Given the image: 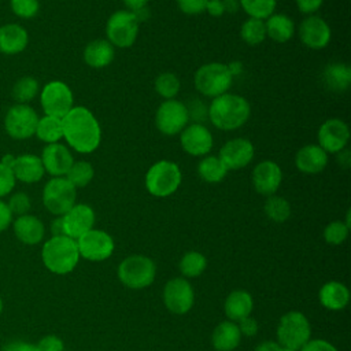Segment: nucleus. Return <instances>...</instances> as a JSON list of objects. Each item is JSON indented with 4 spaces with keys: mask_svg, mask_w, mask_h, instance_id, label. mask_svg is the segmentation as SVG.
<instances>
[{
    "mask_svg": "<svg viewBox=\"0 0 351 351\" xmlns=\"http://www.w3.org/2000/svg\"><path fill=\"white\" fill-rule=\"evenodd\" d=\"M63 138L67 145L80 154L96 151L101 141L99 121L84 106H74L63 118Z\"/></svg>",
    "mask_w": 351,
    "mask_h": 351,
    "instance_id": "obj_1",
    "label": "nucleus"
},
{
    "mask_svg": "<svg viewBox=\"0 0 351 351\" xmlns=\"http://www.w3.org/2000/svg\"><path fill=\"white\" fill-rule=\"evenodd\" d=\"M251 115L248 100L240 95L223 93L214 97L207 107V118L219 130H236L241 128Z\"/></svg>",
    "mask_w": 351,
    "mask_h": 351,
    "instance_id": "obj_2",
    "label": "nucleus"
},
{
    "mask_svg": "<svg viewBox=\"0 0 351 351\" xmlns=\"http://www.w3.org/2000/svg\"><path fill=\"white\" fill-rule=\"evenodd\" d=\"M44 266L53 274H67L75 269L80 261L77 241L69 236H52L41 250Z\"/></svg>",
    "mask_w": 351,
    "mask_h": 351,
    "instance_id": "obj_3",
    "label": "nucleus"
},
{
    "mask_svg": "<svg viewBox=\"0 0 351 351\" xmlns=\"http://www.w3.org/2000/svg\"><path fill=\"white\" fill-rule=\"evenodd\" d=\"M232 82L233 74L230 67L219 62H210L200 66L193 75L196 90L211 99L226 93L232 86Z\"/></svg>",
    "mask_w": 351,
    "mask_h": 351,
    "instance_id": "obj_4",
    "label": "nucleus"
},
{
    "mask_svg": "<svg viewBox=\"0 0 351 351\" xmlns=\"http://www.w3.org/2000/svg\"><path fill=\"white\" fill-rule=\"evenodd\" d=\"M182 180L180 166L171 160L155 162L145 174V188L155 197H167L173 195Z\"/></svg>",
    "mask_w": 351,
    "mask_h": 351,
    "instance_id": "obj_5",
    "label": "nucleus"
},
{
    "mask_svg": "<svg viewBox=\"0 0 351 351\" xmlns=\"http://www.w3.org/2000/svg\"><path fill=\"white\" fill-rule=\"evenodd\" d=\"M119 281L130 289H143L149 287L156 276L154 261L145 255H130L125 258L117 270Z\"/></svg>",
    "mask_w": 351,
    "mask_h": 351,
    "instance_id": "obj_6",
    "label": "nucleus"
},
{
    "mask_svg": "<svg viewBox=\"0 0 351 351\" xmlns=\"http://www.w3.org/2000/svg\"><path fill=\"white\" fill-rule=\"evenodd\" d=\"M311 336V326L307 317L300 311L285 313L277 326V343L284 348L299 351Z\"/></svg>",
    "mask_w": 351,
    "mask_h": 351,
    "instance_id": "obj_7",
    "label": "nucleus"
},
{
    "mask_svg": "<svg viewBox=\"0 0 351 351\" xmlns=\"http://www.w3.org/2000/svg\"><path fill=\"white\" fill-rule=\"evenodd\" d=\"M44 207L55 217H62L77 203V188L66 177H52L43 189Z\"/></svg>",
    "mask_w": 351,
    "mask_h": 351,
    "instance_id": "obj_8",
    "label": "nucleus"
},
{
    "mask_svg": "<svg viewBox=\"0 0 351 351\" xmlns=\"http://www.w3.org/2000/svg\"><path fill=\"white\" fill-rule=\"evenodd\" d=\"M138 19L134 12L128 10L115 11L106 23L107 41L112 47L128 48L134 44L138 36Z\"/></svg>",
    "mask_w": 351,
    "mask_h": 351,
    "instance_id": "obj_9",
    "label": "nucleus"
},
{
    "mask_svg": "<svg viewBox=\"0 0 351 351\" xmlns=\"http://www.w3.org/2000/svg\"><path fill=\"white\" fill-rule=\"evenodd\" d=\"M40 103L45 115L63 118L74 107V96L66 82L53 80L43 86Z\"/></svg>",
    "mask_w": 351,
    "mask_h": 351,
    "instance_id": "obj_10",
    "label": "nucleus"
},
{
    "mask_svg": "<svg viewBox=\"0 0 351 351\" xmlns=\"http://www.w3.org/2000/svg\"><path fill=\"white\" fill-rule=\"evenodd\" d=\"M38 115L29 104L15 103L8 108L4 117V129L14 140H26L34 136Z\"/></svg>",
    "mask_w": 351,
    "mask_h": 351,
    "instance_id": "obj_11",
    "label": "nucleus"
},
{
    "mask_svg": "<svg viewBox=\"0 0 351 351\" xmlns=\"http://www.w3.org/2000/svg\"><path fill=\"white\" fill-rule=\"evenodd\" d=\"M80 258L100 262L110 258L114 252L115 244L112 237L101 229H90L77 240Z\"/></svg>",
    "mask_w": 351,
    "mask_h": 351,
    "instance_id": "obj_12",
    "label": "nucleus"
},
{
    "mask_svg": "<svg viewBox=\"0 0 351 351\" xmlns=\"http://www.w3.org/2000/svg\"><path fill=\"white\" fill-rule=\"evenodd\" d=\"M189 117L182 101L170 99L160 103L155 114V125L162 134L174 136L188 125Z\"/></svg>",
    "mask_w": 351,
    "mask_h": 351,
    "instance_id": "obj_13",
    "label": "nucleus"
},
{
    "mask_svg": "<svg viewBox=\"0 0 351 351\" xmlns=\"http://www.w3.org/2000/svg\"><path fill=\"white\" fill-rule=\"evenodd\" d=\"M163 303L173 314L188 313L195 303V292L191 282L184 277L169 280L163 289Z\"/></svg>",
    "mask_w": 351,
    "mask_h": 351,
    "instance_id": "obj_14",
    "label": "nucleus"
},
{
    "mask_svg": "<svg viewBox=\"0 0 351 351\" xmlns=\"http://www.w3.org/2000/svg\"><path fill=\"white\" fill-rule=\"evenodd\" d=\"M350 141V128L340 118L326 119L318 129V145L326 154H337Z\"/></svg>",
    "mask_w": 351,
    "mask_h": 351,
    "instance_id": "obj_15",
    "label": "nucleus"
},
{
    "mask_svg": "<svg viewBox=\"0 0 351 351\" xmlns=\"http://www.w3.org/2000/svg\"><path fill=\"white\" fill-rule=\"evenodd\" d=\"M180 144L182 149L192 156L208 155L214 145L211 132L200 122L186 125L180 134Z\"/></svg>",
    "mask_w": 351,
    "mask_h": 351,
    "instance_id": "obj_16",
    "label": "nucleus"
},
{
    "mask_svg": "<svg viewBox=\"0 0 351 351\" xmlns=\"http://www.w3.org/2000/svg\"><path fill=\"white\" fill-rule=\"evenodd\" d=\"M300 41L311 49H322L330 41V27L318 15H307L299 25L298 29Z\"/></svg>",
    "mask_w": 351,
    "mask_h": 351,
    "instance_id": "obj_17",
    "label": "nucleus"
},
{
    "mask_svg": "<svg viewBox=\"0 0 351 351\" xmlns=\"http://www.w3.org/2000/svg\"><path fill=\"white\" fill-rule=\"evenodd\" d=\"M62 223L64 236L77 240L88 230L93 229L95 211L88 204L75 203L67 213L62 215Z\"/></svg>",
    "mask_w": 351,
    "mask_h": 351,
    "instance_id": "obj_18",
    "label": "nucleus"
},
{
    "mask_svg": "<svg viewBox=\"0 0 351 351\" xmlns=\"http://www.w3.org/2000/svg\"><path fill=\"white\" fill-rule=\"evenodd\" d=\"M255 149L248 138L237 137L226 141L221 149L218 158L228 170H237L245 167L254 158Z\"/></svg>",
    "mask_w": 351,
    "mask_h": 351,
    "instance_id": "obj_19",
    "label": "nucleus"
},
{
    "mask_svg": "<svg viewBox=\"0 0 351 351\" xmlns=\"http://www.w3.org/2000/svg\"><path fill=\"white\" fill-rule=\"evenodd\" d=\"M254 189L263 196L276 195L282 181V171L280 166L273 160L259 162L251 174Z\"/></svg>",
    "mask_w": 351,
    "mask_h": 351,
    "instance_id": "obj_20",
    "label": "nucleus"
},
{
    "mask_svg": "<svg viewBox=\"0 0 351 351\" xmlns=\"http://www.w3.org/2000/svg\"><path fill=\"white\" fill-rule=\"evenodd\" d=\"M40 158L45 173L51 174L52 177H64L74 163V158L69 147L60 143L47 144Z\"/></svg>",
    "mask_w": 351,
    "mask_h": 351,
    "instance_id": "obj_21",
    "label": "nucleus"
},
{
    "mask_svg": "<svg viewBox=\"0 0 351 351\" xmlns=\"http://www.w3.org/2000/svg\"><path fill=\"white\" fill-rule=\"evenodd\" d=\"M10 167L15 180L23 184L38 182L45 174L41 158L34 154H22L14 156Z\"/></svg>",
    "mask_w": 351,
    "mask_h": 351,
    "instance_id": "obj_22",
    "label": "nucleus"
},
{
    "mask_svg": "<svg viewBox=\"0 0 351 351\" xmlns=\"http://www.w3.org/2000/svg\"><path fill=\"white\" fill-rule=\"evenodd\" d=\"M12 229L16 239L26 245H36L44 240L45 226L43 221L32 214L19 215L12 221Z\"/></svg>",
    "mask_w": 351,
    "mask_h": 351,
    "instance_id": "obj_23",
    "label": "nucleus"
},
{
    "mask_svg": "<svg viewBox=\"0 0 351 351\" xmlns=\"http://www.w3.org/2000/svg\"><path fill=\"white\" fill-rule=\"evenodd\" d=\"M295 165L300 173L317 174L326 167L328 154L318 144H307L296 152Z\"/></svg>",
    "mask_w": 351,
    "mask_h": 351,
    "instance_id": "obj_24",
    "label": "nucleus"
},
{
    "mask_svg": "<svg viewBox=\"0 0 351 351\" xmlns=\"http://www.w3.org/2000/svg\"><path fill=\"white\" fill-rule=\"evenodd\" d=\"M29 34L18 23H5L0 26V52L4 55H16L26 49Z\"/></svg>",
    "mask_w": 351,
    "mask_h": 351,
    "instance_id": "obj_25",
    "label": "nucleus"
},
{
    "mask_svg": "<svg viewBox=\"0 0 351 351\" xmlns=\"http://www.w3.org/2000/svg\"><path fill=\"white\" fill-rule=\"evenodd\" d=\"M318 298L325 308L340 311L346 308L350 302V291L340 281H328L321 287Z\"/></svg>",
    "mask_w": 351,
    "mask_h": 351,
    "instance_id": "obj_26",
    "label": "nucleus"
},
{
    "mask_svg": "<svg viewBox=\"0 0 351 351\" xmlns=\"http://www.w3.org/2000/svg\"><path fill=\"white\" fill-rule=\"evenodd\" d=\"M254 308V300L250 292L244 289H236L230 292L223 304L225 314L229 321L239 322L240 319L251 315Z\"/></svg>",
    "mask_w": 351,
    "mask_h": 351,
    "instance_id": "obj_27",
    "label": "nucleus"
},
{
    "mask_svg": "<svg viewBox=\"0 0 351 351\" xmlns=\"http://www.w3.org/2000/svg\"><path fill=\"white\" fill-rule=\"evenodd\" d=\"M241 341L239 326L233 321H222L213 332L211 343L217 351H233Z\"/></svg>",
    "mask_w": 351,
    "mask_h": 351,
    "instance_id": "obj_28",
    "label": "nucleus"
},
{
    "mask_svg": "<svg viewBox=\"0 0 351 351\" xmlns=\"http://www.w3.org/2000/svg\"><path fill=\"white\" fill-rule=\"evenodd\" d=\"M322 84L332 92H344L351 82V69L346 63H329L321 74Z\"/></svg>",
    "mask_w": 351,
    "mask_h": 351,
    "instance_id": "obj_29",
    "label": "nucleus"
},
{
    "mask_svg": "<svg viewBox=\"0 0 351 351\" xmlns=\"http://www.w3.org/2000/svg\"><path fill=\"white\" fill-rule=\"evenodd\" d=\"M114 55V47L103 38H97L88 43L82 53L84 62L93 69H101L108 66L112 62Z\"/></svg>",
    "mask_w": 351,
    "mask_h": 351,
    "instance_id": "obj_30",
    "label": "nucleus"
},
{
    "mask_svg": "<svg viewBox=\"0 0 351 351\" xmlns=\"http://www.w3.org/2000/svg\"><path fill=\"white\" fill-rule=\"evenodd\" d=\"M266 37L276 43H287L295 34V23L285 14H271L266 22Z\"/></svg>",
    "mask_w": 351,
    "mask_h": 351,
    "instance_id": "obj_31",
    "label": "nucleus"
},
{
    "mask_svg": "<svg viewBox=\"0 0 351 351\" xmlns=\"http://www.w3.org/2000/svg\"><path fill=\"white\" fill-rule=\"evenodd\" d=\"M228 171L229 170L215 155H204L197 165V174L203 181L210 184L221 182L226 177Z\"/></svg>",
    "mask_w": 351,
    "mask_h": 351,
    "instance_id": "obj_32",
    "label": "nucleus"
},
{
    "mask_svg": "<svg viewBox=\"0 0 351 351\" xmlns=\"http://www.w3.org/2000/svg\"><path fill=\"white\" fill-rule=\"evenodd\" d=\"M34 136H37L38 140L47 144L59 143L63 138L62 118H56L51 115H44L38 118Z\"/></svg>",
    "mask_w": 351,
    "mask_h": 351,
    "instance_id": "obj_33",
    "label": "nucleus"
},
{
    "mask_svg": "<svg viewBox=\"0 0 351 351\" xmlns=\"http://www.w3.org/2000/svg\"><path fill=\"white\" fill-rule=\"evenodd\" d=\"M178 267H180V271L184 276V278L199 277L207 267V259L202 252L188 251L180 259Z\"/></svg>",
    "mask_w": 351,
    "mask_h": 351,
    "instance_id": "obj_34",
    "label": "nucleus"
},
{
    "mask_svg": "<svg viewBox=\"0 0 351 351\" xmlns=\"http://www.w3.org/2000/svg\"><path fill=\"white\" fill-rule=\"evenodd\" d=\"M38 92H40L38 81L34 77L25 75L14 84L11 95H12V99L15 100V103L27 104L38 95Z\"/></svg>",
    "mask_w": 351,
    "mask_h": 351,
    "instance_id": "obj_35",
    "label": "nucleus"
},
{
    "mask_svg": "<svg viewBox=\"0 0 351 351\" xmlns=\"http://www.w3.org/2000/svg\"><path fill=\"white\" fill-rule=\"evenodd\" d=\"M263 211L269 219H271L273 222H277V223L285 222L291 217L289 202L277 195L267 196V199L263 204Z\"/></svg>",
    "mask_w": 351,
    "mask_h": 351,
    "instance_id": "obj_36",
    "label": "nucleus"
},
{
    "mask_svg": "<svg viewBox=\"0 0 351 351\" xmlns=\"http://www.w3.org/2000/svg\"><path fill=\"white\" fill-rule=\"evenodd\" d=\"M240 37L248 45H258L266 38L265 21L256 18H248L240 29Z\"/></svg>",
    "mask_w": 351,
    "mask_h": 351,
    "instance_id": "obj_37",
    "label": "nucleus"
},
{
    "mask_svg": "<svg viewBox=\"0 0 351 351\" xmlns=\"http://www.w3.org/2000/svg\"><path fill=\"white\" fill-rule=\"evenodd\" d=\"M95 176L93 166L86 160H74L71 167L69 169L67 174L64 176L75 188L86 186Z\"/></svg>",
    "mask_w": 351,
    "mask_h": 351,
    "instance_id": "obj_38",
    "label": "nucleus"
},
{
    "mask_svg": "<svg viewBox=\"0 0 351 351\" xmlns=\"http://www.w3.org/2000/svg\"><path fill=\"white\" fill-rule=\"evenodd\" d=\"M240 7L245 11L250 18L256 19H267L271 14H274L276 0H239Z\"/></svg>",
    "mask_w": 351,
    "mask_h": 351,
    "instance_id": "obj_39",
    "label": "nucleus"
},
{
    "mask_svg": "<svg viewBox=\"0 0 351 351\" xmlns=\"http://www.w3.org/2000/svg\"><path fill=\"white\" fill-rule=\"evenodd\" d=\"M154 85H155V90L159 96H162L165 100H170L177 96V93L180 92L181 84L176 74H173L170 71H165L156 77Z\"/></svg>",
    "mask_w": 351,
    "mask_h": 351,
    "instance_id": "obj_40",
    "label": "nucleus"
},
{
    "mask_svg": "<svg viewBox=\"0 0 351 351\" xmlns=\"http://www.w3.org/2000/svg\"><path fill=\"white\" fill-rule=\"evenodd\" d=\"M350 226L346 225L343 221H333L328 223L324 229V239L328 244L332 245H339L346 241L348 237Z\"/></svg>",
    "mask_w": 351,
    "mask_h": 351,
    "instance_id": "obj_41",
    "label": "nucleus"
},
{
    "mask_svg": "<svg viewBox=\"0 0 351 351\" xmlns=\"http://www.w3.org/2000/svg\"><path fill=\"white\" fill-rule=\"evenodd\" d=\"M10 5L11 11L22 19L34 18L40 10L38 0H10Z\"/></svg>",
    "mask_w": 351,
    "mask_h": 351,
    "instance_id": "obj_42",
    "label": "nucleus"
},
{
    "mask_svg": "<svg viewBox=\"0 0 351 351\" xmlns=\"http://www.w3.org/2000/svg\"><path fill=\"white\" fill-rule=\"evenodd\" d=\"M7 206L11 211L12 215H25V214H29V210L32 207V202H30V197L27 193L25 192H14L8 202H7Z\"/></svg>",
    "mask_w": 351,
    "mask_h": 351,
    "instance_id": "obj_43",
    "label": "nucleus"
},
{
    "mask_svg": "<svg viewBox=\"0 0 351 351\" xmlns=\"http://www.w3.org/2000/svg\"><path fill=\"white\" fill-rule=\"evenodd\" d=\"M15 177L12 174V170L8 165L4 162H0V199L10 195L15 186Z\"/></svg>",
    "mask_w": 351,
    "mask_h": 351,
    "instance_id": "obj_44",
    "label": "nucleus"
},
{
    "mask_svg": "<svg viewBox=\"0 0 351 351\" xmlns=\"http://www.w3.org/2000/svg\"><path fill=\"white\" fill-rule=\"evenodd\" d=\"M37 351H64V344L60 337L55 335H47L36 344Z\"/></svg>",
    "mask_w": 351,
    "mask_h": 351,
    "instance_id": "obj_45",
    "label": "nucleus"
},
{
    "mask_svg": "<svg viewBox=\"0 0 351 351\" xmlns=\"http://www.w3.org/2000/svg\"><path fill=\"white\" fill-rule=\"evenodd\" d=\"M181 12L186 15H197L206 11L207 0H176Z\"/></svg>",
    "mask_w": 351,
    "mask_h": 351,
    "instance_id": "obj_46",
    "label": "nucleus"
},
{
    "mask_svg": "<svg viewBox=\"0 0 351 351\" xmlns=\"http://www.w3.org/2000/svg\"><path fill=\"white\" fill-rule=\"evenodd\" d=\"M189 104H191V106L185 104L186 111H188V117H189V118H193L195 121H196V119H197V121H203V119L206 118V115H207V107L204 106V103H203L202 100L195 99V100H192Z\"/></svg>",
    "mask_w": 351,
    "mask_h": 351,
    "instance_id": "obj_47",
    "label": "nucleus"
},
{
    "mask_svg": "<svg viewBox=\"0 0 351 351\" xmlns=\"http://www.w3.org/2000/svg\"><path fill=\"white\" fill-rule=\"evenodd\" d=\"M299 351H337V348L324 339H310Z\"/></svg>",
    "mask_w": 351,
    "mask_h": 351,
    "instance_id": "obj_48",
    "label": "nucleus"
},
{
    "mask_svg": "<svg viewBox=\"0 0 351 351\" xmlns=\"http://www.w3.org/2000/svg\"><path fill=\"white\" fill-rule=\"evenodd\" d=\"M239 326V330L241 333V336H255L258 332V322L255 318H252L251 315L240 319L239 322H236Z\"/></svg>",
    "mask_w": 351,
    "mask_h": 351,
    "instance_id": "obj_49",
    "label": "nucleus"
},
{
    "mask_svg": "<svg viewBox=\"0 0 351 351\" xmlns=\"http://www.w3.org/2000/svg\"><path fill=\"white\" fill-rule=\"evenodd\" d=\"M300 12L306 15H313L318 11L324 3V0H295Z\"/></svg>",
    "mask_w": 351,
    "mask_h": 351,
    "instance_id": "obj_50",
    "label": "nucleus"
},
{
    "mask_svg": "<svg viewBox=\"0 0 351 351\" xmlns=\"http://www.w3.org/2000/svg\"><path fill=\"white\" fill-rule=\"evenodd\" d=\"M1 351H37L36 344L23 341V340H12L3 346Z\"/></svg>",
    "mask_w": 351,
    "mask_h": 351,
    "instance_id": "obj_51",
    "label": "nucleus"
},
{
    "mask_svg": "<svg viewBox=\"0 0 351 351\" xmlns=\"http://www.w3.org/2000/svg\"><path fill=\"white\" fill-rule=\"evenodd\" d=\"M14 221V215L11 214L7 202L0 199V233L4 232Z\"/></svg>",
    "mask_w": 351,
    "mask_h": 351,
    "instance_id": "obj_52",
    "label": "nucleus"
},
{
    "mask_svg": "<svg viewBox=\"0 0 351 351\" xmlns=\"http://www.w3.org/2000/svg\"><path fill=\"white\" fill-rule=\"evenodd\" d=\"M206 11L214 16V18H218V16H222L225 14V10H223V4L221 0H207V4H206Z\"/></svg>",
    "mask_w": 351,
    "mask_h": 351,
    "instance_id": "obj_53",
    "label": "nucleus"
},
{
    "mask_svg": "<svg viewBox=\"0 0 351 351\" xmlns=\"http://www.w3.org/2000/svg\"><path fill=\"white\" fill-rule=\"evenodd\" d=\"M147 3H148V0H123V4L126 5L128 11H132V12L145 8Z\"/></svg>",
    "mask_w": 351,
    "mask_h": 351,
    "instance_id": "obj_54",
    "label": "nucleus"
},
{
    "mask_svg": "<svg viewBox=\"0 0 351 351\" xmlns=\"http://www.w3.org/2000/svg\"><path fill=\"white\" fill-rule=\"evenodd\" d=\"M281 346L277 341H271V340H266L259 343L254 351H280Z\"/></svg>",
    "mask_w": 351,
    "mask_h": 351,
    "instance_id": "obj_55",
    "label": "nucleus"
},
{
    "mask_svg": "<svg viewBox=\"0 0 351 351\" xmlns=\"http://www.w3.org/2000/svg\"><path fill=\"white\" fill-rule=\"evenodd\" d=\"M337 163L344 169H347L351 165V155H350V151L347 147L344 149H341L340 152H337Z\"/></svg>",
    "mask_w": 351,
    "mask_h": 351,
    "instance_id": "obj_56",
    "label": "nucleus"
},
{
    "mask_svg": "<svg viewBox=\"0 0 351 351\" xmlns=\"http://www.w3.org/2000/svg\"><path fill=\"white\" fill-rule=\"evenodd\" d=\"M51 232L52 236H64L63 232V223H62V217H56L52 223H51Z\"/></svg>",
    "mask_w": 351,
    "mask_h": 351,
    "instance_id": "obj_57",
    "label": "nucleus"
},
{
    "mask_svg": "<svg viewBox=\"0 0 351 351\" xmlns=\"http://www.w3.org/2000/svg\"><path fill=\"white\" fill-rule=\"evenodd\" d=\"M223 4V10L225 12H236L240 8V1L239 0H221Z\"/></svg>",
    "mask_w": 351,
    "mask_h": 351,
    "instance_id": "obj_58",
    "label": "nucleus"
},
{
    "mask_svg": "<svg viewBox=\"0 0 351 351\" xmlns=\"http://www.w3.org/2000/svg\"><path fill=\"white\" fill-rule=\"evenodd\" d=\"M3 307H4V304H3V299L0 298V315H1V313H3Z\"/></svg>",
    "mask_w": 351,
    "mask_h": 351,
    "instance_id": "obj_59",
    "label": "nucleus"
},
{
    "mask_svg": "<svg viewBox=\"0 0 351 351\" xmlns=\"http://www.w3.org/2000/svg\"><path fill=\"white\" fill-rule=\"evenodd\" d=\"M280 351H295V350H291V348H284V347H281V348H280Z\"/></svg>",
    "mask_w": 351,
    "mask_h": 351,
    "instance_id": "obj_60",
    "label": "nucleus"
}]
</instances>
